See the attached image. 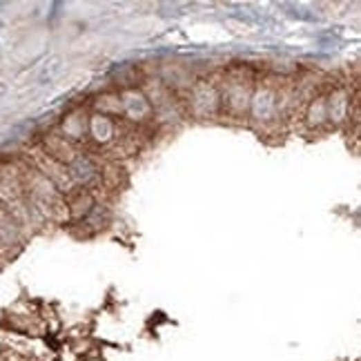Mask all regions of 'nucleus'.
<instances>
[{"label": "nucleus", "mask_w": 361, "mask_h": 361, "mask_svg": "<svg viewBox=\"0 0 361 361\" xmlns=\"http://www.w3.org/2000/svg\"><path fill=\"white\" fill-rule=\"evenodd\" d=\"M189 107H192V112L201 118L212 116L221 107L219 87L212 85V83H205V80L192 85L189 87Z\"/></svg>", "instance_id": "nucleus-2"}, {"label": "nucleus", "mask_w": 361, "mask_h": 361, "mask_svg": "<svg viewBox=\"0 0 361 361\" xmlns=\"http://www.w3.org/2000/svg\"><path fill=\"white\" fill-rule=\"evenodd\" d=\"M308 125L321 127L328 123V105H326V96H317L313 98V103L308 105Z\"/></svg>", "instance_id": "nucleus-6"}, {"label": "nucleus", "mask_w": 361, "mask_h": 361, "mask_svg": "<svg viewBox=\"0 0 361 361\" xmlns=\"http://www.w3.org/2000/svg\"><path fill=\"white\" fill-rule=\"evenodd\" d=\"M120 103H123V116L132 118V120H145L152 112V107H149V100L140 94V92H125L120 94Z\"/></svg>", "instance_id": "nucleus-4"}, {"label": "nucleus", "mask_w": 361, "mask_h": 361, "mask_svg": "<svg viewBox=\"0 0 361 361\" xmlns=\"http://www.w3.org/2000/svg\"><path fill=\"white\" fill-rule=\"evenodd\" d=\"M87 116L85 114H72L65 118L63 123V132H65V138L72 143V140H83L87 136Z\"/></svg>", "instance_id": "nucleus-5"}, {"label": "nucleus", "mask_w": 361, "mask_h": 361, "mask_svg": "<svg viewBox=\"0 0 361 361\" xmlns=\"http://www.w3.org/2000/svg\"><path fill=\"white\" fill-rule=\"evenodd\" d=\"M87 134L92 136L96 143L107 145L116 138V123L112 118L100 116V114H92L87 120Z\"/></svg>", "instance_id": "nucleus-3"}, {"label": "nucleus", "mask_w": 361, "mask_h": 361, "mask_svg": "<svg viewBox=\"0 0 361 361\" xmlns=\"http://www.w3.org/2000/svg\"><path fill=\"white\" fill-rule=\"evenodd\" d=\"M252 76L248 69H234L219 87L221 105H223L230 114H243L250 109V98H252Z\"/></svg>", "instance_id": "nucleus-1"}]
</instances>
